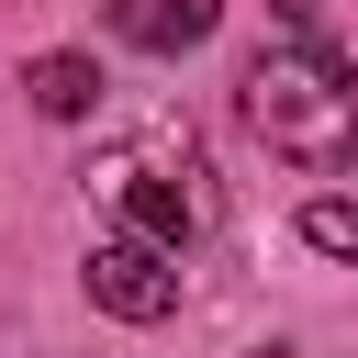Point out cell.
I'll use <instances>...</instances> for the list:
<instances>
[{
  "instance_id": "277c9868",
  "label": "cell",
  "mask_w": 358,
  "mask_h": 358,
  "mask_svg": "<svg viewBox=\"0 0 358 358\" xmlns=\"http://www.w3.org/2000/svg\"><path fill=\"white\" fill-rule=\"evenodd\" d=\"M22 90H34V112L78 123V112L101 101V67H90V56H34V78H22Z\"/></svg>"
},
{
  "instance_id": "3957f363",
  "label": "cell",
  "mask_w": 358,
  "mask_h": 358,
  "mask_svg": "<svg viewBox=\"0 0 358 358\" xmlns=\"http://www.w3.org/2000/svg\"><path fill=\"white\" fill-rule=\"evenodd\" d=\"M213 22H224V0H112V34L134 56H190V45H213Z\"/></svg>"
},
{
  "instance_id": "6da1fadb",
  "label": "cell",
  "mask_w": 358,
  "mask_h": 358,
  "mask_svg": "<svg viewBox=\"0 0 358 358\" xmlns=\"http://www.w3.org/2000/svg\"><path fill=\"white\" fill-rule=\"evenodd\" d=\"M246 123L268 134V157L336 179L347 145H358V78H347V56L336 45H268L246 67Z\"/></svg>"
},
{
  "instance_id": "7a4b0ae2",
  "label": "cell",
  "mask_w": 358,
  "mask_h": 358,
  "mask_svg": "<svg viewBox=\"0 0 358 358\" xmlns=\"http://www.w3.org/2000/svg\"><path fill=\"white\" fill-rule=\"evenodd\" d=\"M90 302L123 313V324L179 313V268H168V246H145V235H101V246H90Z\"/></svg>"
},
{
  "instance_id": "5b68a950",
  "label": "cell",
  "mask_w": 358,
  "mask_h": 358,
  "mask_svg": "<svg viewBox=\"0 0 358 358\" xmlns=\"http://www.w3.org/2000/svg\"><path fill=\"white\" fill-rule=\"evenodd\" d=\"M302 246H313V257H347V246H358V213H347V201L324 190V201L302 213Z\"/></svg>"
}]
</instances>
